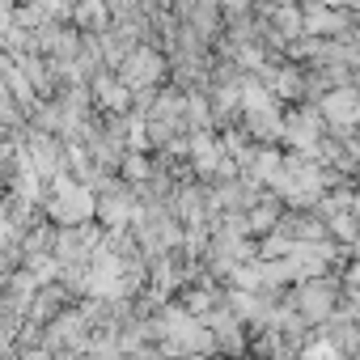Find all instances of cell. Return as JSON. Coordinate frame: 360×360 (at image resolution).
<instances>
[{"instance_id": "3957f363", "label": "cell", "mask_w": 360, "mask_h": 360, "mask_svg": "<svg viewBox=\"0 0 360 360\" xmlns=\"http://www.w3.org/2000/svg\"><path fill=\"white\" fill-rule=\"evenodd\" d=\"M72 22H77V30H85V34H102V26L110 22L106 0H77Z\"/></svg>"}, {"instance_id": "8992f818", "label": "cell", "mask_w": 360, "mask_h": 360, "mask_svg": "<svg viewBox=\"0 0 360 360\" xmlns=\"http://www.w3.org/2000/svg\"><path fill=\"white\" fill-rule=\"evenodd\" d=\"M148 161L144 157H123V178H127V183H148Z\"/></svg>"}, {"instance_id": "6da1fadb", "label": "cell", "mask_w": 360, "mask_h": 360, "mask_svg": "<svg viewBox=\"0 0 360 360\" xmlns=\"http://www.w3.org/2000/svg\"><path fill=\"white\" fill-rule=\"evenodd\" d=\"M335 305H339V288H335V280H326V276L305 280V284L297 288V314H301L305 322H322V318H330Z\"/></svg>"}, {"instance_id": "277c9868", "label": "cell", "mask_w": 360, "mask_h": 360, "mask_svg": "<svg viewBox=\"0 0 360 360\" xmlns=\"http://www.w3.org/2000/svg\"><path fill=\"white\" fill-rule=\"evenodd\" d=\"M280 221V204L276 200H259L255 208H246V229L250 233H271Z\"/></svg>"}, {"instance_id": "5b68a950", "label": "cell", "mask_w": 360, "mask_h": 360, "mask_svg": "<svg viewBox=\"0 0 360 360\" xmlns=\"http://www.w3.org/2000/svg\"><path fill=\"white\" fill-rule=\"evenodd\" d=\"M297 360H343V347L339 339H309Z\"/></svg>"}, {"instance_id": "7a4b0ae2", "label": "cell", "mask_w": 360, "mask_h": 360, "mask_svg": "<svg viewBox=\"0 0 360 360\" xmlns=\"http://www.w3.org/2000/svg\"><path fill=\"white\" fill-rule=\"evenodd\" d=\"M131 89H148V85H161L165 77V56L157 47H131L127 60H123V72H119Z\"/></svg>"}]
</instances>
